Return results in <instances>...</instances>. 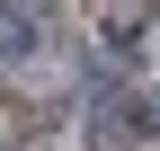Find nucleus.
I'll return each mask as SVG.
<instances>
[{
    "label": "nucleus",
    "instance_id": "1",
    "mask_svg": "<svg viewBox=\"0 0 160 151\" xmlns=\"http://www.w3.org/2000/svg\"><path fill=\"white\" fill-rule=\"evenodd\" d=\"M27 53H36V27L9 9V0H0V62H27Z\"/></svg>",
    "mask_w": 160,
    "mask_h": 151
},
{
    "label": "nucleus",
    "instance_id": "2",
    "mask_svg": "<svg viewBox=\"0 0 160 151\" xmlns=\"http://www.w3.org/2000/svg\"><path fill=\"white\" fill-rule=\"evenodd\" d=\"M151 124H160V98H151Z\"/></svg>",
    "mask_w": 160,
    "mask_h": 151
}]
</instances>
